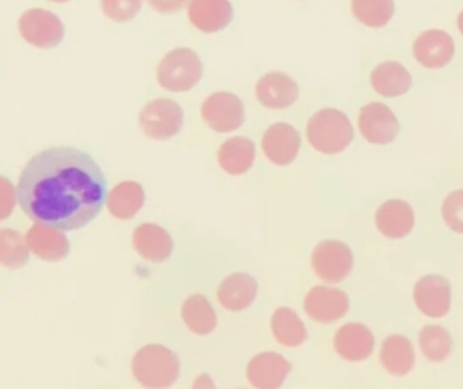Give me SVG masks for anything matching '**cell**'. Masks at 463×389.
<instances>
[{
	"label": "cell",
	"mask_w": 463,
	"mask_h": 389,
	"mask_svg": "<svg viewBox=\"0 0 463 389\" xmlns=\"http://www.w3.org/2000/svg\"><path fill=\"white\" fill-rule=\"evenodd\" d=\"M418 344L423 356L430 362H443L452 349V337L443 326H425L418 335Z\"/></svg>",
	"instance_id": "cell-29"
},
{
	"label": "cell",
	"mask_w": 463,
	"mask_h": 389,
	"mask_svg": "<svg viewBox=\"0 0 463 389\" xmlns=\"http://www.w3.org/2000/svg\"><path fill=\"white\" fill-rule=\"evenodd\" d=\"M181 318L195 335H210L217 326V315L208 299L201 293H194L184 299L181 306Z\"/></svg>",
	"instance_id": "cell-27"
},
{
	"label": "cell",
	"mask_w": 463,
	"mask_h": 389,
	"mask_svg": "<svg viewBox=\"0 0 463 389\" xmlns=\"http://www.w3.org/2000/svg\"><path fill=\"white\" fill-rule=\"evenodd\" d=\"M29 246L25 235L11 228L0 230V262L9 270L22 268L29 259Z\"/></svg>",
	"instance_id": "cell-30"
},
{
	"label": "cell",
	"mask_w": 463,
	"mask_h": 389,
	"mask_svg": "<svg viewBox=\"0 0 463 389\" xmlns=\"http://www.w3.org/2000/svg\"><path fill=\"white\" fill-rule=\"evenodd\" d=\"M269 327L275 340L286 347H297L304 344V340L307 338V331L302 318L297 315L295 309L286 306L277 308L273 311L269 318Z\"/></svg>",
	"instance_id": "cell-26"
},
{
	"label": "cell",
	"mask_w": 463,
	"mask_h": 389,
	"mask_svg": "<svg viewBox=\"0 0 463 389\" xmlns=\"http://www.w3.org/2000/svg\"><path fill=\"white\" fill-rule=\"evenodd\" d=\"M18 33L33 47L52 49L63 40L65 27L52 11L33 7L20 14Z\"/></svg>",
	"instance_id": "cell-6"
},
{
	"label": "cell",
	"mask_w": 463,
	"mask_h": 389,
	"mask_svg": "<svg viewBox=\"0 0 463 389\" xmlns=\"http://www.w3.org/2000/svg\"><path fill=\"white\" fill-rule=\"evenodd\" d=\"M336 355L347 362H362L374 349L373 331L360 322H347L340 326L333 338Z\"/></svg>",
	"instance_id": "cell-16"
},
{
	"label": "cell",
	"mask_w": 463,
	"mask_h": 389,
	"mask_svg": "<svg viewBox=\"0 0 463 389\" xmlns=\"http://www.w3.org/2000/svg\"><path fill=\"white\" fill-rule=\"evenodd\" d=\"M412 299L423 315L430 318H441L450 309V282L447 277L438 273L423 275L414 284Z\"/></svg>",
	"instance_id": "cell-10"
},
{
	"label": "cell",
	"mask_w": 463,
	"mask_h": 389,
	"mask_svg": "<svg viewBox=\"0 0 463 389\" xmlns=\"http://www.w3.org/2000/svg\"><path fill=\"white\" fill-rule=\"evenodd\" d=\"M441 217L452 232L463 233V188L450 192L443 199Z\"/></svg>",
	"instance_id": "cell-32"
},
{
	"label": "cell",
	"mask_w": 463,
	"mask_h": 389,
	"mask_svg": "<svg viewBox=\"0 0 463 389\" xmlns=\"http://www.w3.org/2000/svg\"><path fill=\"white\" fill-rule=\"evenodd\" d=\"M192 389H217V387H215L213 378H212L210 375L203 373V375H199V376L194 380Z\"/></svg>",
	"instance_id": "cell-35"
},
{
	"label": "cell",
	"mask_w": 463,
	"mask_h": 389,
	"mask_svg": "<svg viewBox=\"0 0 463 389\" xmlns=\"http://www.w3.org/2000/svg\"><path fill=\"white\" fill-rule=\"evenodd\" d=\"M145 204V190L136 181H121L109 194L105 206L116 219H132Z\"/></svg>",
	"instance_id": "cell-25"
},
{
	"label": "cell",
	"mask_w": 463,
	"mask_h": 389,
	"mask_svg": "<svg viewBox=\"0 0 463 389\" xmlns=\"http://www.w3.org/2000/svg\"><path fill=\"white\" fill-rule=\"evenodd\" d=\"M141 0H99L101 13L118 24L130 22L141 11Z\"/></svg>",
	"instance_id": "cell-31"
},
{
	"label": "cell",
	"mask_w": 463,
	"mask_h": 389,
	"mask_svg": "<svg viewBox=\"0 0 463 389\" xmlns=\"http://www.w3.org/2000/svg\"><path fill=\"white\" fill-rule=\"evenodd\" d=\"M257 289L259 284L250 273L237 271L221 280L217 286V300L228 311H242L251 306L257 297Z\"/></svg>",
	"instance_id": "cell-21"
},
{
	"label": "cell",
	"mask_w": 463,
	"mask_h": 389,
	"mask_svg": "<svg viewBox=\"0 0 463 389\" xmlns=\"http://www.w3.org/2000/svg\"><path fill=\"white\" fill-rule=\"evenodd\" d=\"M233 18L230 0H190L188 20L201 33H217Z\"/></svg>",
	"instance_id": "cell-20"
},
{
	"label": "cell",
	"mask_w": 463,
	"mask_h": 389,
	"mask_svg": "<svg viewBox=\"0 0 463 389\" xmlns=\"http://www.w3.org/2000/svg\"><path fill=\"white\" fill-rule=\"evenodd\" d=\"M132 246L139 257L150 262H163L174 250L170 233L154 223H141L132 232Z\"/></svg>",
	"instance_id": "cell-18"
},
{
	"label": "cell",
	"mask_w": 463,
	"mask_h": 389,
	"mask_svg": "<svg viewBox=\"0 0 463 389\" xmlns=\"http://www.w3.org/2000/svg\"><path fill=\"white\" fill-rule=\"evenodd\" d=\"M353 138L354 128L349 118L338 109H320L307 119L306 139L320 154H340L351 145Z\"/></svg>",
	"instance_id": "cell-2"
},
{
	"label": "cell",
	"mask_w": 463,
	"mask_h": 389,
	"mask_svg": "<svg viewBox=\"0 0 463 389\" xmlns=\"http://www.w3.org/2000/svg\"><path fill=\"white\" fill-rule=\"evenodd\" d=\"M414 347L405 335H389L380 347V364L392 376H405L414 367Z\"/></svg>",
	"instance_id": "cell-24"
},
{
	"label": "cell",
	"mask_w": 463,
	"mask_h": 389,
	"mask_svg": "<svg viewBox=\"0 0 463 389\" xmlns=\"http://www.w3.org/2000/svg\"><path fill=\"white\" fill-rule=\"evenodd\" d=\"M304 309L307 317L317 322L331 324L342 318L349 309L347 293L338 288L329 286H313L304 299Z\"/></svg>",
	"instance_id": "cell-14"
},
{
	"label": "cell",
	"mask_w": 463,
	"mask_h": 389,
	"mask_svg": "<svg viewBox=\"0 0 463 389\" xmlns=\"http://www.w3.org/2000/svg\"><path fill=\"white\" fill-rule=\"evenodd\" d=\"M371 87L383 98L403 96L411 85V72L400 62H382L371 71Z\"/></svg>",
	"instance_id": "cell-23"
},
{
	"label": "cell",
	"mask_w": 463,
	"mask_h": 389,
	"mask_svg": "<svg viewBox=\"0 0 463 389\" xmlns=\"http://www.w3.org/2000/svg\"><path fill=\"white\" fill-rule=\"evenodd\" d=\"M183 119V109L170 98H154L146 101L137 116L141 132L154 141H166L177 136Z\"/></svg>",
	"instance_id": "cell-5"
},
{
	"label": "cell",
	"mask_w": 463,
	"mask_h": 389,
	"mask_svg": "<svg viewBox=\"0 0 463 389\" xmlns=\"http://www.w3.org/2000/svg\"><path fill=\"white\" fill-rule=\"evenodd\" d=\"M132 375L145 389H166L179 376V358L161 344H146L132 358Z\"/></svg>",
	"instance_id": "cell-3"
},
{
	"label": "cell",
	"mask_w": 463,
	"mask_h": 389,
	"mask_svg": "<svg viewBox=\"0 0 463 389\" xmlns=\"http://www.w3.org/2000/svg\"><path fill=\"white\" fill-rule=\"evenodd\" d=\"M374 224L383 237L402 239L414 228V210L403 199H387L376 208Z\"/></svg>",
	"instance_id": "cell-17"
},
{
	"label": "cell",
	"mask_w": 463,
	"mask_h": 389,
	"mask_svg": "<svg viewBox=\"0 0 463 389\" xmlns=\"http://www.w3.org/2000/svg\"><path fill=\"white\" fill-rule=\"evenodd\" d=\"M289 362L273 351L255 355L246 365V378L255 389H279L289 375Z\"/></svg>",
	"instance_id": "cell-15"
},
{
	"label": "cell",
	"mask_w": 463,
	"mask_h": 389,
	"mask_svg": "<svg viewBox=\"0 0 463 389\" xmlns=\"http://www.w3.org/2000/svg\"><path fill=\"white\" fill-rule=\"evenodd\" d=\"M203 78V62L190 47H175L168 51L156 67L159 87L170 92H186Z\"/></svg>",
	"instance_id": "cell-4"
},
{
	"label": "cell",
	"mask_w": 463,
	"mask_h": 389,
	"mask_svg": "<svg viewBox=\"0 0 463 389\" xmlns=\"http://www.w3.org/2000/svg\"><path fill=\"white\" fill-rule=\"evenodd\" d=\"M456 24H458V29H459V33L463 34V11L458 14V20H456Z\"/></svg>",
	"instance_id": "cell-36"
},
{
	"label": "cell",
	"mask_w": 463,
	"mask_h": 389,
	"mask_svg": "<svg viewBox=\"0 0 463 389\" xmlns=\"http://www.w3.org/2000/svg\"><path fill=\"white\" fill-rule=\"evenodd\" d=\"M49 2H54V4H65V2H69V0H49Z\"/></svg>",
	"instance_id": "cell-37"
},
{
	"label": "cell",
	"mask_w": 463,
	"mask_h": 389,
	"mask_svg": "<svg viewBox=\"0 0 463 389\" xmlns=\"http://www.w3.org/2000/svg\"><path fill=\"white\" fill-rule=\"evenodd\" d=\"M456 45L452 36L441 29H427L412 42L414 60L427 69H441L454 58Z\"/></svg>",
	"instance_id": "cell-11"
},
{
	"label": "cell",
	"mask_w": 463,
	"mask_h": 389,
	"mask_svg": "<svg viewBox=\"0 0 463 389\" xmlns=\"http://www.w3.org/2000/svg\"><path fill=\"white\" fill-rule=\"evenodd\" d=\"M107 179L99 165L72 147H49L24 166L16 199L34 223L61 232L89 224L107 201Z\"/></svg>",
	"instance_id": "cell-1"
},
{
	"label": "cell",
	"mask_w": 463,
	"mask_h": 389,
	"mask_svg": "<svg viewBox=\"0 0 463 389\" xmlns=\"http://www.w3.org/2000/svg\"><path fill=\"white\" fill-rule=\"evenodd\" d=\"M201 118L213 132H233L244 123V105L237 94L217 90L203 100Z\"/></svg>",
	"instance_id": "cell-7"
},
{
	"label": "cell",
	"mask_w": 463,
	"mask_h": 389,
	"mask_svg": "<svg viewBox=\"0 0 463 389\" xmlns=\"http://www.w3.org/2000/svg\"><path fill=\"white\" fill-rule=\"evenodd\" d=\"M255 161V143L246 136H232L217 150L219 166L230 176L246 174Z\"/></svg>",
	"instance_id": "cell-22"
},
{
	"label": "cell",
	"mask_w": 463,
	"mask_h": 389,
	"mask_svg": "<svg viewBox=\"0 0 463 389\" xmlns=\"http://www.w3.org/2000/svg\"><path fill=\"white\" fill-rule=\"evenodd\" d=\"M257 101L271 110L291 107L298 98L297 81L282 71H269L262 74L255 83Z\"/></svg>",
	"instance_id": "cell-13"
},
{
	"label": "cell",
	"mask_w": 463,
	"mask_h": 389,
	"mask_svg": "<svg viewBox=\"0 0 463 389\" xmlns=\"http://www.w3.org/2000/svg\"><path fill=\"white\" fill-rule=\"evenodd\" d=\"M358 130L371 145H389L400 132V121L385 103L369 101L358 112Z\"/></svg>",
	"instance_id": "cell-9"
},
{
	"label": "cell",
	"mask_w": 463,
	"mask_h": 389,
	"mask_svg": "<svg viewBox=\"0 0 463 389\" xmlns=\"http://www.w3.org/2000/svg\"><path fill=\"white\" fill-rule=\"evenodd\" d=\"M25 241H27L29 250L38 259L47 261V262H56V261L65 259L71 250L69 239L63 235L61 230L42 224V223H34L27 230Z\"/></svg>",
	"instance_id": "cell-19"
},
{
	"label": "cell",
	"mask_w": 463,
	"mask_h": 389,
	"mask_svg": "<svg viewBox=\"0 0 463 389\" xmlns=\"http://www.w3.org/2000/svg\"><path fill=\"white\" fill-rule=\"evenodd\" d=\"M351 13L365 27L378 29L391 22L394 0H351Z\"/></svg>",
	"instance_id": "cell-28"
},
{
	"label": "cell",
	"mask_w": 463,
	"mask_h": 389,
	"mask_svg": "<svg viewBox=\"0 0 463 389\" xmlns=\"http://www.w3.org/2000/svg\"><path fill=\"white\" fill-rule=\"evenodd\" d=\"M260 148L269 163L277 166H286L295 161L300 150V134L293 125L277 121L266 128Z\"/></svg>",
	"instance_id": "cell-12"
},
{
	"label": "cell",
	"mask_w": 463,
	"mask_h": 389,
	"mask_svg": "<svg viewBox=\"0 0 463 389\" xmlns=\"http://www.w3.org/2000/svg\"><path fill=\"white\" fill-rule=\"evenodd\" d=\"M313 273L324 282L336 284L342 282L353 268L351 248L336 239L320 241L311 251Z\"/></svg>",
	"instance_id": "cell-8"
},
{
	"label": "cell",
	"mask_w": 463,
	"mask_h": 389,
	"mask_svg": "<svg viewBox=\"0 0 463 389\" xmlns=\"http://www.w3.org/2000/svg\"><path fill=\"white\" fill-rule=\"evenodd\" d=\"M146 4L157 13L172 14L181 11L186 4H190V0H146Z\"/></svg>",
	"instance_id": "cell-34"
},
{
	"label": "cell",
	"mask_w": 463,
	"mask_h": 389,
	"mask_svg": "<svg viewBox=\"0 0 463 389\" xmlns=\"http://www.w3.org/2000/svg\"><path fill=\"white\" fill-rule=\"evenodd\" d=\"M14 204V190L5 177H0V219H5Z\"/></svg>",
	"instance_id": "cell-33"
}]
</instances>
